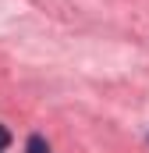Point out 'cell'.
Here are the masks:
<instances>
[{"mask_svg": "<svg viewBox=\"0 0 149 153\" xmlns=\"http://www.w3.org/2000/svg\"><path fill=\"white\" fill-rule=\"evenodd\" d=\"M25 150H29V153H50V146H46V139H43V135H32Z\"/></svg>", "mask_w": 149, "mask_h": 153, "instance_id": "1", "label": "cell"}, {"mask_svg": "<svg viewBox=\"0 0 149 153\" xmlns=\"http://www.w3.org/2000/svg\"><path fill=\"white\" fill-rule=\"evenodd\" d=\"M7 146H11V132L0 125V150H7Z\"/></svg>", "mask_w": 149, "mask_h": 153, "instance_id": "2", "label": "cell"}]
</instances>
